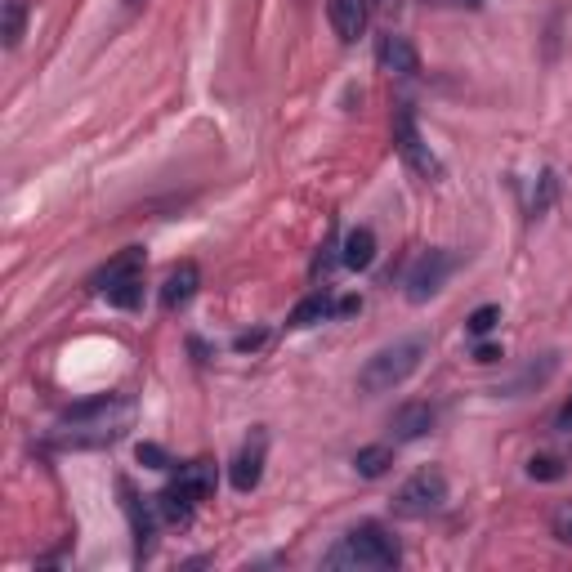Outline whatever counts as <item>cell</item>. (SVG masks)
<instances>
[{"label":"cell","mask_w":572,"mask_h":572,"mask_svg":"<svg viewBox=\"0 0 572 572\" xmlns=\"http://www.w3.org/2000/svg\"><path fill=\"white\" fill-rule=\"evenodd\" d=\"M568 438H572V429H568Z\"/></svg>","instance_id":"obj_28"},{"label":"cell","mask_w":572,"mask_h":572,"mask_svg":"<svg viewBox=\"0 0 572 572\" xmlns=\"http://www.w3.org/2000/svg\"><path fill=\"white\" fill-rule=\"evenodd\" d=\"M474 358H479V362H497L501 358V345H479V349H474Z\"/></svg>","instance_id":"obj_24"},{"label":"cell","mask_w":572,"mask_h":572,"mask_svg":"<svg viewBox=\"0 0 572 572\" xmlns=\"http://www.w3.org/2000/svg\"><path fill=\"white\" fill-rule=\"evenodd\" d=\"M376 59H380V68L394 72V76H416V72H421V59H416V45L407 41V36H398V32H385V36H380Z\"/></svg>","instance_id":"obj_9"},{"label":"cell","mask_w":572,"mask_h":572,"mask_svg":"<svg viewBox=\"0 0 572 572\" xmlns=\"http://www.w3.org/2000/svg\"><path fill=\"white\" fill-rule=\"evenodd\" d=\"M94 286L108 295L112 309H139L143 304V251L130 246L126 255H117V260L94 278Z\"/></svg>","instance_id":"obj_3"},{"label":"cell","mask_w":572,"mask_h":572,"mask_svg":"<svg viewBox=\"0 0 572 572\" xmlns=\"http://www.w3.org/2000/svg\"><path fill=\"white\" fill-rule=\"evenodd\" d=\"M425 354H429V340L425 336H407V340H394V345L376 349V354L362 362L358 389H362V394H389V389L403 385V380L421 367Z\"/></svg>","instance_id":"obj_1"},{"label":"cell","mask_w":572,"mask_h":572,"mask_svg":"<svg viewBox=\"0 0 572 572\" xmlns=\"http://www.w3.org/2000/svg\"><path fill=\"white\" fill-rule=\"evenodd\" d=\"M340 260H345V269H371V260H376V233H371V228H354V233L345 237V255H340Z\"/></svg>","instance_id":"obj_14"},{"label":"cell","mask_w":572,"mask_h":572,"mask_svg":"<svg viewBox=\"0 0 572 572\" xmlns=\"http://www.w3.org/2000/svg\"><path fill=\"white\" fill-rule=\"evenodd\" d=\"M443 501H447V479L443 474L438 470H416L412 479L398 488L394 510L403 514V519H425V514H434Z\"/></svg>","instance_id":"obj_4"},{"label":"cell","mask_w":572,"mask_h":572,"mask_svg":"<svg viewBox=\"0 0 572 572\" xmlns=\"http://www.w3.org/2000/svg\"><path fill=\"white\" fill-rule=\"evenodd\" d=\"M327 18L336 27V36L345 45H354L362 32H367V18H371V5L367 0H327Z\"/></svg>","instance_id":"obj_8"},{"label":"cell","mask_w":572,"mask_h":572,"mask_svg":"<svg viewBox=\"0 0 572 572\" xmlns=\"http://www.w3.org/2000/svg\"><path fill=\"white\" fill-rule=\"evenodd\" d=\"M264 452H269V438H264V429H255L251 438H246V447L233 456V465H228V483H233L237 492H255L264 479Z\"/></svg>","instance_id":"obj_6"},{"label":"cell","mask_w":572,"mask_h":572,"mask_svg":"<svg viewBox=\"0 0 572 572\" xmlns=\"http://www.w3.org/2000/svg\"><path fill=\"white\" fill-rule=\"evenodd\" d=\"M197 286H202V269H197L193 260L175 264V269H170V278H166V286H161V309H184V304L197 295Z\"/></svg>","instance_id":"obj_10"},{"label":"cell","mask_w":572,"mask_h":572,"mask_svg":"<svg viewBox=\"0 0 572 572\" xmlns=\"http://www.w3.org/2000/svg\"><path fill=\"white\" fill-rule=\"evenodd\" d=\"M193 505L197 501H188L179 488H166L157 497V514H161V523H188V519H193Z\"/></svg>","instance_id":"obj_17"},{"label":"cell","mask_w":572,"mask_h":572,"mask_svg":"<svg viewBox=\"0 0 572 572\" xmlns=\"http://www.w3.org/2000/svg\"><path fill=\"white\" fill-rule=\"evenodd\" d=\"M452 255L447 251H425L421 260L412 264V273H407V300H416V304H425L429 295L438 291V286L447 282V273H452Z\"/></svg>","instance_id":"obj_5"},{"label":"cell","mask_w":572,"mask_h":572,"mask_svg":"<svg viewBox=\"0 0 572 572\" xmlns=\"http://www.w3.org/2000/svg\"><path fill=\"white\" fill-rule=\"evenodd\" d=\"M398 559H403V550H398V541L380 523H358L322 564L327 568H394Z\"/></svg>","instance_id":"obj_2"},{"label":"cell","mask_w":572,"mask_h":572,"mask_svg":"<svg viewBox=\"0 0 572 572\" xmlns=\"http://www.w3.org/2000/svg\"><path fill=\"white\" fill-rule=\"evenodd\" d=\"M389 465H394V447H389V443L358 447V456H354V470L362 474V479H380Z\"/></svg>","instance_id":"obj_16"},{"label":"cell","mask_w":572,"mask_h":572,"mask_svg":"<svg viewBox=\"0 0 572 572\" xmlns=\"http://www.w3.org/2000/svg\"><path fill=\"white\" fill-rule=\"evenodd\" d=\"M550 532H555L564 546H572V501H564L555 514H550Z\"/></svg>","instance_id":"obj_22"},{"label":"cell","mask_w":572,"mask_h":572,"mask_svg":"<svg viewBox=\"0 0 572 572\" xmlns=\"http://www.w3.org/2000/svg\"><path fill=\"white\" fill-rule=\"evenodd\" d=\"M398 443H412V438H425L429 429H434V407L429 403H403L394 412V421H389Z\"/></svg>","instance_id":"obj_11"},{"label":"cell","mask_w":572,"mask_h":572,"mask_svg":"<svg viewBox=\"0 0 572 572\" xmlns=\"http://www.w3.org/2000/svg\"><path fill=\"white\" fill-rule=\"evenodd\" d=\"M559 429H564V434H568V429H572V398H568V403H564V412H559Z\"/></svg>","instance_id":"obj_26"},{"label":"cell","mask_w":572,"mask_h":572,"mask_svg":"<svg viewBox=\"0 0 572 572\" xmlns=\"http://www.w3.org/2000/svg\"><path fill=\"white\" fill-rule=\"evenodd\" d=\"M564 474H568V465L559 461V456H532V461H528V479L555 483V479H564Z\"/></svg>","instance_id":"obj_19"},{"label":"cell","mask_w":572,"mask_h":572,"mask_svg":"<svg viewBox=\"0 0 572 572\" xmlns=\"http://www.w3.org/2000/svg\"><path fill=\"white\" fill-rule=\"evenodd\" d=\"M135 456H139V465H148V470H170L166 447H157V443H139Z\"/></svg>","instance_id":"obj_21"},{"label":"cell","mask_w":572,"mask_h":572,"mask_svg":"<svg viewBox=\"0 0 572 572\" xmlns=\"http://www.w3.org/2000/svg\"><path fill=\"white\" fill-rule=\"evenodd\" d=\"M121 497H126V514H130V523H135V541H139V555H143L148 541H152V532H157V519H161L157 501H139L126 479H121Z\"/></svg>","instance_id":"obj_12"},{"label":"cell","mask_w":572,"mask_h":572,"mask_svg":"<svg viewBox=\"0 0 572 572\" xmlns=\"http://www.w3.org/2000/svg\"><path fill=\"white\" fill-rule=\"evenodd\" d=\"M497 322H501V309H497V304H483V309L470 313V331H474V336H488Z\"/></svg>","instance_id":"obj_20"},{"label":"cell","mask_w":572,"mask_h":572,"mask_svg":"<svg viewBox=\"0 0 572 572\" xmlns=\"http://www.w3.org/2000/svg\"><path fill=\"white\" fill-rule=\"evenodd\" d=\"M233 345L242 349V354H251V349H264V345H269V331H246V336H237Z\"/></svg>","instance_id":"obj_23"},{"label":"cell","mask_w":572,"mask_h":572,"mask_svg":"<svg viewBox=\"0 0 572 572\" xmlns=\"http://www.w3.org/2000/svg\"><path fill=\"white\" fill-rule=\"evenodd\" d=\"M170 488H179L188 501H206L215 492V465L211 461H193L179 470V479L170 483Z\"/></svg>","instance_id":"obj_13"},{"label":"cell","mask_w":572,"mask_h":572,"mask_svg":"<svg viewBox=\"0 0 572 572\" xmlns=\"http://www.w3.org/2000/svg\"><path fill=\"white\" fill-rule=\"evenodd\" d=\"M398 152H403V161L416 170V175H429V179L438 175V157L429 152V143L421 139V130H416L412 108L398 112Z\"/></svg>","instance_id":"obj_7"},{"label":"cell","mask_w":572,"mask_h":572,"mask_svg":"<svg viewBox=\"0 0 572 572\" xmlns=\"http://www.w3.org/2000/svg\"><path fill=\"white\" fill-rule=\"evenodd\" d=\"M23 27H27V0H5V27H0V36H5V50H18V41H23Z\"/></svg>","instance_id":"obj_18"},{"label":"cell","mask_w":572,"mask_h":572,"mask_svg":"<svg viewBox=\"0 0 572 572\" xmlns=\"http://www.w3.org/2000/svg\"><path fill=\"white\" fill-rule=\"evenodd\" d=\"M358 309H362V300H358V295H345V300L336 304V313H358Z\"/></svg>","instance_id":"obj_25"},{"label":"cell","mask_w":572,"mask_h":572,"mask_svg":"<svg viewBox=\"0 0 572 572\" xmlns=\"http://www.w3.org/2000/svg\"><path fill=\"white\" fill-rule=\"evenodd\" d=\"M126 5H139V0H126Z\"/></svg>","instance_id":"obj_27"},{"label":"cell","mask_w":572,"mask_h":572,"mask_svg":"<svg viewBox=\"0 0 572 572\" xmlns=\"http://www.w3.org/2000/svg\"><path fill=\"white\" fill-rule=\"evenodd\" d=\"M331 313H336V304L327 300V291H313V295H304L300 304H295L291 309V327H313V322H322V318H331Z\"/></svg>","instance_id":"obj_15"}]
</instances>
